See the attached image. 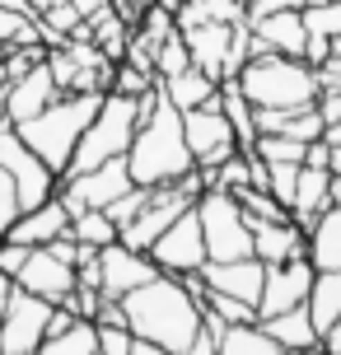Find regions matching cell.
I'll return each mask as SVG.
<instances>
[{
    "instance_id": "13",
    "label": "cell",
    "mask_w": 341,
    "mask_h": 355,
    "mask_svg": "<svg viewBox=\"0 0 341 355\" xmlns=\"http://www.w3.org/2000/svg\"><path fill=\"white\" fill-rule=\"evenodd\" d=\"M308 290H313V262L308 257L267 266V281H262V295H257V318H271V313H286L295 304H308Z\"/></svg>"
},
{
    "instance_id": "11",
    "label": "cell",
    "mask_w": 341,
    "mask_h": 355,
    "mask_svg": "<svg viewBox=\"0 0 341 355\" xmlns=\"http://www.w3.org/2000/svg\"><path fill=\"white\" fill-rule=\"evenodd\" d=\"M150 257H155V266L168 271V276H187V271H201V266H206V239H201L197 206H187V211L150 243Z\"/></svg>"
},
{
    "instance_id": "24",
    "label": "cell",
    "mask_w": 341,
    "mask_h": 355,
    "mask_svg": "<svg viewBox=\"0 0 341 355\" xmlns=\"http://www.w3.org/2000/svg\"><path fill=\"white\" fill-rule=\"evenodd\" d=\"M159 89L168 94V103L178 107V112H187V107H201V103H216V98H220V80H211V75L197 71V66H187V71L159 80Z\"/></svg>"
},
{
    "instance_id": "48",
    "label": "cell",
    "mask_w": 341,
    "mask_h": 355,
    "mask_svg": "<svg viewBox=\"0 0 341 355\" xmlns=\"http://www.w3.org/2000/svg\"><path fill=\"white\" fill-rule=\"evenodd\" d=\"M332 56H341V33H337V37H332Z\"/></svg>"
},
{
    "instance_id": "34",
    "label": "cell",
    "mask_w": 341,
    "mask_h": 355,
    "mask_svg": "<svg viewBox=\"0 0 341 355\" xmlns=\"http://www.w3.org/2000/svg\"><path fill=\"white\" fill-rule=\"evenodd\" d=\"M267 164V159H262ZM295 182H299V164H267V192L290 206V196H295Z\"/></svg>"
},
{
    "instance_id": "17",
    "label": "cell",
    "mask_w": 341,
    "mask_h": 355,
    "mask_svg": "<svg viewBox=\"0 0 341 355\" xmlns=\"http://www.w3.org/2000/svg\"><path fill=\"white\" fill-rule=\"evenodd\" d=\"M327 206H337V178L318 164H299V182H295V196H290V220L308 234V225Z\"/></svg>"
},
{
    "instance_id": "38",
    "label": "cell",
    "mask_w": 341,
    "mask_h": 355,
    "mask_svg": "<svg viewBox=\"0 0 341 355\" xmlns=\"http://www.w3.org/2000/svg\"><path fill=\"white\" fill-rule=\"evenodd\" d=\"M276 10H304V0H248V5H243V19L276 15Z\"/></svg>"
},
{
    "instance_id": "50",
    "label": "cell",
    "mask_w": 341,
    "mask_h": 355,
    "mask_svg": "<svg viewBox=\"0 0 341 355\" xmlns=\"http://www.w3.org/2000/svg\"><path fill=\"white\" fill-rule=\"evenodd\" d=\"M337 201H341V178H337Z\"/></svg>"
},
{
    "instance_id": "21",
    "label": "cell",
    "mask_w": 341,
    "mask_h": 355,
    "mask_svg": "<svg viewBox=\"0 0 341 355\" xmlns=\"http://www.w3.org/2000/svg\"><path fill=\"white\" fill-rule=\"evenodd\" d=\"M252 33L267 42L271 52L281 56H299L304 61V47H308V28H304V15L299 10H276V15H257L248 19Z\"/></svg>"
},
{
    "instance_id": "26",
    "label": "cell",
    "mask_w": 341,
    "mask_h": 355,
    "mask_svg": "<svg viewBox=\"0 0 341 355\" xmlns=\"http://www.w3.org/2000/svg\"><path fill=\"white\" fill-rule=\"evenodd\" d=\"M220 107H225V117H229V126H234L238 150H252V141H257V112H252V103L243 98L238 80H220Z\"/></svg>"
},
{
    "instance_id": "15",
    "label": "cell",
    "mask_w": 341,
    "mask_h": 355,
    "mask_svg": "<svg viewBox=\"0 0 341 355\" xmlns=\"http://www.w3.org/2000/svg\"><path fill=\"white\" fill-rule=\"evenodd\" d=\"M52 98H61V89H56L52 66H47V56H42V61H33L24 75L10 80V89L0 94V107H5V117L19 126V122H28L33 112H42Z\"/></svg>"
},
{
    "instance_id": "20",
    "label": "cell",
    "mask_w": 341,
    "mask_h": 355,
    "mask_svg": "<svg viewBox=\"0 0 341 355\" xmlns=\"http://www.w3.org/2000/svg\"><path fill=\"white\" fill-rule=\"evenodd\" d=\"M187 52H192V66L206 71L211 80H225V56H229V37L234 24H220V19H206V24H192V28H178Z\"/></svg>"
},
{
    "instance_id": "8",
    "label": "cell",
    "mask_w": 341,
    "mask_h": 355,
    "mask_svg": "<svg viewBox=\"0 0 341 355\" xmlns=\"http://www.w3.org/2000/svg\"><path fill=\"white\" fill-rule=\"evenodd\" d=\"M47 318H52V300L15 285L10 304H5V318H0V355H33L47 341Z\"/></svg>"
},
{
    "instance_id": "12",
    "label": "cell",
    "mask_w": 341,
    "mask_h": 355,
    "mask_svg": "<svg viewBox=\"0 0 341 355\" xmlns=\"http://www.w3.org/2000/svg\"><path fill=\"white\" fill-rule=\"evenodd\" d=\"M98 271H103L98 290H103L108 300H126L131 290H141L145 281H155V276H159V266H155L150 252H136V248H126V243H108V248H98Z\"/></svg>"
},
{
    "instance_id": "23",
    "label": "cell",
    "mask_w": 341,
    "mask_h": 355,
    "mask_svg": "<svg viewBox=\"0 0 341 355\" xmlns=\"http://www.w3.org/2000/svg\"><path fill=\"white\" fill-rule=\"evenodd\" d=\"M257 322H262V327H267L290 355H304V351L318 346V327H313L308 304H295V309H286V313H271V318H257Z\"/></svg>"
},
{
    "instance_id": "40",
    "label": "cell",
    "mask_w": 341,
    "mask_h": 355,
    "mask_svg": "<svg viewBox=\"0 0 341 355\" xmlns=\"http://www.w3.org/2000/svg\"><path fill=\"white\" fill-rule=\"evenodd\" d=\"M71 5H75V15H80L85 24H89V19H98L103 10H112L117 0H71Z\"/></svg>"
},
{
    "instance_id": "35",
    "label": "cell",
    "mask_w": 341,
    "mask_h": 355,
    "mask_svg": "<svg viewBox=\"0 0 341 355\" xmlns=\"http://www.w3.org/2000/svg\"><path fill=\"white\" fill-rule=\"evenodd\" d=\"M98 327V355H131V327L126 322H94Z\"/></svg>"
},
{
    "instance_id": "25",
    "label": "cell",
    "mask_w": 341,
    "mask_h": 355,
    "mask_svg": "<svg viewBox=\"0 0 341 355\" xmlns=\"http://www.w3.org/2000/svg\"><path fill=\"white\" fill-rule=\"evenodd\" d=\"M216 355H290V351L271 337L262 322H229V327L220 332Z\"/></svg>"
},
{
    "instance_id": "46",
    "label": "cell",
    "mask_w": 341,
    "mask_h": 355,
    "mask_svg": "<svg viewBox=\"0 0 341 355\" xmlns=\"http://www.w3.org/2000/svg\"><path fill=\"white\" fill-rule=\"evenodd\" d=\"M0 5H5V10H24V15H33V5H28V0H0Z\"/></svg>"
},
{
    "instance_id": "43",
    "label": "cell",
    "mask_w": 341,
    "mask_h": 355,
    "mask_svg": "<svg viewBox=\"0 0 341 355\" xmlns=\"http://www.w3.org/2000/svg\"><path fill=\"white\" fill-rule=\"evenodd\" d=\"M327 173L341 178V145H332V150H327Z\"/></svg>"
},
{
    "instance_id": "44",
    "label": "cell",
    "mask_w": 341,
    "mask_h": 355,
    "mask_svg": "<svg viewBox=\"0 0 341 355\" xmlns=\"http://www.w3.org/2000/svg\"><path fill=\"white\" fill-rule=\"evenodd\" d=\"M10 290H15V281L0 271V318H5V304H10Z\"/></svg>"
},
{
    "instance_id": "32",
    "label": "cell",
    "mask_w": 341,
    "mask_h": 355,
    "mask_svg": "<svg viewBox=\"0 0 341 355\" xmlns=\"http://www.w3.org/2000/svg\"><path fill=\"white\" fill-rule=\"evenodd\" d=\"M112 89L126 94V98H141V94L155 89V75L141 71V66H131V61H117V66H112Z\"/></svg>"
},
{
    "instance_id": "51",
    "label": "cell",
    "mask_w": 341,
    "mask_h": 355,
    "mask_svg": "<svg viewBox=\"0 0 341 355\" xmlns=\"http://www.w3.org/2000/svg\"><path fill=\"white\" fill-rule=\"evenodd\" d=\"M243 5H248V0H243Z\"/></svg>"
},
{
    "instance_id": "3",
    "label": "cell",
    "mask_w": 341,
    "mask_h": 355,
    "mask_svg": "<svg viewBox=\"0 0 341 355\" xmlns=\"http://www.w3.org/2000/svg\"><path fill=\"white\" fill-rule=\"evenodd\" d=\"M98 98H103V94H61V98H52L42 112H33L28 122L15 126L19 141L61 178L66 164H71V155H75V145H80V136H85V126H89L94 112H98Z\"/></svg>"
},
{
    "instance_id": "33",
    "label": "cell",
    "mask_w": 341,
    "mask_h": 355,
    "mask_svg": "<svg viewBox=\"0 0 341 355\" xmlns=\"http://www.w3.org/2000/svg\"><path fill=\"white\" fill-rule=\"evenodd\" d=\"M206 309L220 313L225 322H257V304H243V300H234V295H216V290H206Z\"/></svg>"
},
{
    "instance_id": "42",
    "label": "cell",
    "mask_w": 341,
    "mask_h": 355,
    "mask_svg": "<svg viewBox=\"0 0 341 355\" xmlns=\"http://www.w3.org/2000/svg\"><path fill=\"white\" fill-rule=\"evenodd\" d=\"M131 355H168V351L155 346V341H145V337H136V341H131Z\"/></svg>"
},
{
    "instance_id": "18",
    "label": "cell",
    "mask_w": 341,
    "mask_h": 355,
    "mask_svg": "<svg viewBox=\"0 0 341 355\" xmlns=\"http://www.w3.org/2000/svg\"><path fill=\"white\" fill-rule=\"evenodd\" d=\"M308 234L295 220H252V257L262 266H281L304 257Z\"/></svg>"
},
{
    "instance_id": "9",
    "label": "cell",
    "mask_w": 341,
    "mask_h": 355,
    "mask_svg": "<svg viewBox=\"0 0 341 355\" xmlns=\"http://www.w3.org/2000/svg\"><path fill=\"white\" fill-rule=\"evenodd\" d=\"M182 136H187V145H192V159H197L201 173L220 168V164L238 150L234 126H229V117H225L220 98L216 103H201V107H187V112H182Z\"/></svg>"
},
{
    "instance_id": "36",
    "label": "cell",
    "mask_w": 341,
    "mask_h": 355,
    "mask_svg": "<svg viewBox=\"0 0 341 355\" xmlns=\"http://www.w3.org/2000/svg\"><path fill=\"white\" fill-rule=\"evenodd\" d=\"M145 201H150V187H131L126 196H117V201L108 206V215H112V225H117V234H122L126 220H136V215H141Z\"/></svg>"
},
{
    "instance_id": "37",
    "label": "cell",
    "mask_w": 341,
    "mask_h": 355,
    "mask_svg": "<svg viewBox=\"0 0 341 355\" xmlns=\"http://www.w3.org/2000/svg\"><path fill=\"white\" fill-rule=\"evenodd\" d=\"M15 220H19V192H15V178L0 168V239L10 234Z\"/></svg>"
},
{
    "instance_id": "39",
    "label": "cell",
    "mask_w": 341,
    "mask_h": 355,
    "mask_svg": "<svg viewBox=\"0 0 341 355\" xmlns=\"http://www.w3.org/2000/svg\"><path fill=\"white\" fill-rule=\"evenodd\" d=\"M318 112H323V122H337V117H341V85L318 94Z\"/></svg>"
},
{
    "instance_id": "2",
    "label": "cell",
    "mask_w": 341,
    "mask_h": 355,
    "mask_svg": "<svg viewBox=\"0 0 341 355\" xmlns=\"http://www.w3.org/2000/svg\"><path fill=\"white\" fill-rule=\"evenodd\" d=\"M122 313H126V327L131 337H145L164 346L168 355H187V346L197 341L201 332V304L192 300V290L159 271L155 281H145L141 290H131L122 300Z\"/></svg>"
},
{
    "instance_id": "22",
    "label": "cell",
    "mask_w": 341,
    "mask_h": 355,
    "mask_svg": "<svg viewBox=\"0 0 341 355\" xmlns=\"http://www.w3.org/2000/svg\"><path fill=\"white\" fill-rule=\"evenodd\" d=\"M304 257L313 262V271H341V201L327 206V211L308 225Z\"/></svg>"
},
{
    "instance_id": "5",
    "label": "cell",
    "mask_w": 341,
    "mask_h": 355,
    "mask_svg": "<svg viewBox=\"0 0 341 355\" xmlns=\"http://www.w3.org/2000/svg\"><path fill=\"white\" fill-rule=\"evenodd\" d=\"M136 126H141V98H126V94L108 89L98 98V112L85 126V136H80V145H75V155H71V164H66L61 178L89 173V168H98V164H108V159H122L126 150H131Z\"/></svg>"
},
{
    "instance_id": "41",
    "label": "cell",
    "mask_w": 341,
    "mask_h": 355,
    "mask_svg": "<svg viewBox=\"0 0 341 355\" xmlns=\"http://www.w3.org/2000/svg\"><path fill=\"white\" fill-rule=\"evenodd\" d=\"M318 351L323 355H341V322H332L327 332H318Z\"/></svg>"
},
{
    "instance_id": "10",
    "label": "cell",
    "mask_w": 341,
    "mask_h": 355,
    "mask_svg": "<svg viewBox=\"0 0 341 355\" xmlns=\"http://www.w3.org/2000/svg\"><path fill=\"white\" fill-rule=\"evenodd\" d=\"M0 168L15 178V192H19V211H28V206H37V201H47V196H56V182L61 178L47 168V164L37 159L28 145L19 141L15 126H5L0 131Z\"/></svg>"
},
{
    "instance_id": "7",
    "label": "cell",
    "mask_w": 341,
    "mask_h": 355,
    "mask_svg": "<svg viewBox=\"0 0 341 355\" xmlns=\"http://www.w3.org/2000/svg\"><path fill=\"white\" fill-rule=\"evenodd\" d=\"M136 187L131 182V168H126V155L122 159H108V164H98V168H89V173H71V178H61L56 182V196H61V206L71 215L80 211H108L117 196H126Z\"/></svg>"
},
{
    "instance_id": "28",
    "label": "cell",
    "mask_w": 341,
    "mask_h": 355,
    "mask_svg": "<svg viewBox=\"0 0 341 355\" xmlns=\"http://www.w3.org/2000/svg\"><path fill=\"white\" fill-rule=\"evenodd\" d=\"M33 355H98V327H94L89 318H80L71 332H61V337H47Z\"/></svg>"
},
{
    "instance_id": "30",
    "label": "cell",
    "mask_w": 341,
    "mask_h": 355,
    "mask_svg": "<svg viewBox=\"0 0 341 355\" xmlns=\"http://www.w3.org/2000/svg\"><path fill=\"white\" fill-rule=\"evenodd\" d=\"M192 66V52H187V42H182V33L173 28V33L164 37L159 47H155V80H168V75H178Z\"/></svg>"
},
{
    "instance_id": "27",
    "label": "cell",
    "mask_w": 341,
    "mask_h": 355,
    "mask_svg": "<svg viewBox=\"0 0 341 355\" xmlns=\"http://www.w3.org/2000/svg\"><path fill=\"white\" fill-rule=\"evenodd\" d=\"M308 313H313V327L318 332H327L332 322H341V271H313Z\"/></svg>"
},
{
    "instance_id": "4",
    "label": "cell",
    "mask_w": 341,
    "mask_h": 355,
    "mask_svg": "<svg viewBox=\"0 0 341 355\" xmlns=\"http://www.w3.org/2000/svg\"><path fill=\"white\" fill-rule=\"evenodd\" d=\"M252 107H308L318 103V75L299 56L262 52L234 75Z\"/></svg>"
},
{
    "instance_id": "45",
    "label": "cell",
    "mask_w": 341,
    "mask_h": 355,
    "mask_svg": "<svg viewBox=\"0 0 341 355\" xmlns=\"http://www.w3.org/2000/svg\"><path fill=\"white\" fill-rule=\"evenodd\" d=\"M323 141H327V145H341V117H337V122H327V126H323Z\"/></svg>"
},
{
    "instance_id": "1",
    "label": "cell",
    "mask_w": 341,
    "mask_h": 355,
    "mask_svg": "<svg viewBox=\"0 0 341 355\" xmlns=\"http://www.w3.org/2000/svg\"><path fill=\"white\" fill-rule=\"evenodd\" d=\"M126 168H131L136 187H164V182H178L197 168L192 145L182 136V112L168 103L159 80L150 94H141V126L126 150Z\"/></svg>"
},
{
    "instance_id": "49",
    "label": "cell",
    "mask_w": 341,
    "mask_h": 355,
    "mask_svg": "<svg viewBox=\"0 0 341 355\" xmlns=\"http://www.w3.org/2000/svg\"><path fill=\"white\" fill-rule=\"evenodd\" d=\"M304 5H327V0H304Z\"/></svg>"
},
{
    "instance_id": "31",
    "label": "cell",
    "mask_w": 341,
    "mask_h": 355,
    "mask_svg": "<svg viewBox=\"0 0 341 355\" xmlns=\"http://www.w3.org/2000/svg\"><path fill=\"white\" fill-rule=\"evenodd\" d=\"M304 28L313 37H337L341 33V0H327V5H304Z\"/></svg>"
},
{
    "instance_id": "19",
    "label": "cell",
    "mask_w": 341,
    "mask_h": 355,
    "mask_svg": "<svg viewBox=\"0 0 341 355\" xmlns=\"http://www.w3.org/2000/svg\"><path fill=\"white\" fill-rule=\"evenodd\" d=\"M71 230V211L61 206V196H47V201H37L28 211H19V220L10 225L5 239H15L24 248H42V243H52L56 234Z\"/></svg>"
},
{
    "instance_id": "14",
    "label": "cell",
    "mask_w": 341,
    "mask_h": 355,
    "mask_svg": "<svg viewBox=\"0 0 341 355\" xmlns=\"http://www.w3.org/2000/svg\"><path fill=\"white\" fill-rule=\"evenodd\" d=\"M15 285L19 290H28V295H42V300H71L75 290V266L61 262L52 248H28V257H24V266L15 271Z\"/></svg>"
},
{
    "instance_id": "6",
    "label": "cell",
    "mask_w": 341,
    "mask_h": 355,
    "mask_svg": "<svg viewBox=\"0 0 341 355\" xmlns=\"http://www.w3.org/2000/svg\"><path fill=\"white\" fill-rule=\"evenodd\" d=\"M197 220H201V239H206V262L252 257V225L234 192L206 187L197 196Z\"/></svg>"
},
{
    "instance_id": "47",
    "label": "cell",
    "mask_w": 341,
    "mask_h": 355,
    "mask_svg": "<svg viewBox=\"0 0 341 355\" xmlns=\"http://www.w3.org/2000/svg\"><path fill=\"white\" fill-rule=\"evenodd\" d=\"M28 5H33V15H42V10H52L56 0H28Z\"/></svg>"
},
{
    "instance_id": "29",
    "label": "cell",
    "mask_w": 341,
    "mask_h": 355,
    "mask_svg": "<svg viewBox=\"0 0 341 355\" xmlns=\"http://www.w3.org/2000/svg\"><path fill=\"white\" fill-rule=\"evenodd\" d=\"M71 234H75V243H89V248H108V243H117V225H112V215L108 211H80L71 215Z\"/></svg>"
},
{
    "instance_id": "16",
    "label": "cell",
    "mask_w": 341,
    "mask_h": 355,
    "mask_svg": "<svg viewBox=\"0 0 341 355\" xmlns=\"http://www.w3.org/2000/svg\"><path fill=\"white\" fill-rule=\"evenodd\" d=\"M201 281H206V290H216V295H234V300H243V304H257L262 281H267V266L257 262V257L206 262L201 266Z\"/></svg>"
}]
</instances>
